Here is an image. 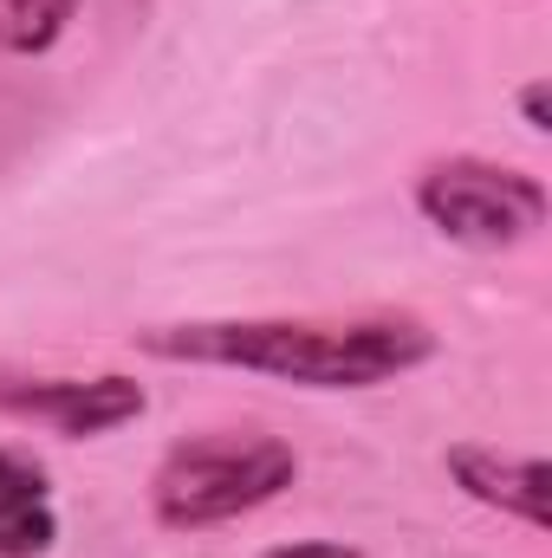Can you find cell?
<instances>
[{"mask_svg": "<svg viewBox=\"0 0 552 558\" xmlns=\"http://www.w3.org/2000/svg\"><path fill=\"white\" fill-rule=\"evenodd\" d=\"M72 20H79V0H0V52L39 59L72 33Z\"/></svg>", "mask_w": 552, "mask_h": 558, "instance_id": "cell-7", "label": "cell"}, {"mask_svg": "<svg viewBox=\"0 0 552 558\" xmlns=\"http://www.w3.org/2000/svg\"><path fill=\"white\" fill-rule=\"evenodd\" d=\"M552 85L547 78H527V85H520V124H527V131H533V137H547L552 131Z\"/></svg>", "mask_w": 552, "mask_h": 558, "instance_id": "cell-8", "label": "cell"}, {"mask_svg": "<svg viewBox=\"0 0 552 558\" xmlns=\"http://www.w3.org/2000/svg\"><path fill=\"white\" fill-rule=\"evenodd\" d=\"M156 364L248 371L292 390H377L435 364L442 338L416 312H267V318H176L131 331Z\"/></svg>", "mask_w": 552, "mask_h": 558, "instance_id": "cell-1", "label": "cell"}, {"mask_svg": "<svg viewBox=\"0 0 552 558\" xmlns=\"http://www.w3.org/2000/svg\"><path fill=\"white\" fill-rule=\"evenodd\" d=\"M261 558H371V553H358L345 539H286V546H267Z\"/></svg>", "mask_w": 552, "mask_h": 558, "instance_id": "cell-9", "label": "cell"}, {"mask_svg": "<svg viewBox=\"0 0 552 558\" xmlns=\"http://www.w3.org/2000/svg\"><path fill=\"white\" fill-rule=\"evenodd\" d=\"M149 410L137 377L124 371H98V377H59V371H20L0 364V416L39 422L65 441H98L124 422H137Z\"/></svg>", "mask_w": 552, "mask_h": 558, "instance_id": "cell-4", "label": "cell"}, {"mask_svg": "<svg viewBox=\"0 0 552 558\" xmlns=\"http://www.w3.org/2000/svg\"><path fill=\"white\" fill-rule=\"evenodd\" d=\"M547 182L494 156L455 149L416 169V215L455 247H481V254L520 247L547 228Z\"/></svg>", "mask_w": 552, "mask_h": 558, "instance_id": "cell-3", "label": "cell"}, {"mask_svg": "<svg viewBox=\"0 0 552 558\" xmlns=\"http://www.w3.org/2000/svg\"><path fill=\"white\" fill-rule=\"evenodd\" d=\"M448 481L475 500V507H494L507 520H520L527 533H547L552 526V468L540 454H507V448H488V441H455L442 454Z\"/></svg>", "mask_w": 552, "mask_h": 558, "instance_id": "cell-5", "label": "cell"}, {"mask_svg": "<svg viewBox=\"0 0 552 558\" xmlns=\"http://www.w3.org/2000/svg\"><path fill=\"white\" fill-rule=\"evenodd\" d=\"M299 481L292 441L267 428H202L163 448L149 468V520L163 533H215L261 513Z\"/></svg>", "mask_w": 552, "mask_h": 558, "instance_id": "cell-2", "label": "cell"}, {"mask_svg": "<svg viewBox=\"0 0 552 558\" xmlns=\"http://www.w3.org/2000/svg\"><path fill=\"white\" fill-rule=\"evenodd\" d=\"M59 539L52 481L33 454L0 448V558H39Z\"/></svg>", "mask_w": 552, "mask_h": 558, "instance_id": "cell-6", "label": "cell"}]
</instances>
